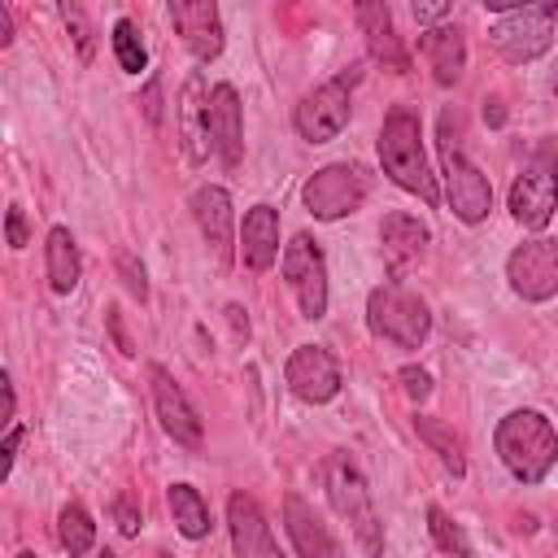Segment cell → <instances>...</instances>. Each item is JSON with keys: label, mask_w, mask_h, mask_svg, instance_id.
<instances>
[{"label": "cell", "mask_w": 558, "mask_h": 558, "mask_svg": "<svg viewBox=\"0 0 558 558\" xmlns=\"http://www.w3.org/2000/svg\"><path fill=\"white\" fill-rule=\"evenodd\" d=\"M501 466L519 484H541L558 462V432L541 410H510L493 432Z\"/></svg>", "instance_id": "1"}, {"label": "cell", "mask_w": 558, "mask_h": 558, "mask_svg": "<svg viewBox=\"0 0 558 558\" xmlns=\"http://www.w3.org/2000/svg\"><path fill=\"white\" fill-rule=\"evenodd\" d=\"M379 166H384V174L397 187L414 192L423 205H436L440 201L436 174L427 170V157H423V122H418L414 109L397 105L384 118V126H379Z\"/></svg>", "instance_id": "2"}, {"label": "cell", "mask_w": 558, "mask_h": 558, "mask_svg": "<svg viewBox=\"0 0 558 558\" xmlns=\"http://www.w3.org/2000/svg\"><path fill=\"white\" fill-rule=\"evenodd\" d=\"M323 488H327V501L331 510L349 523L357 549L366 558H384V523L375 514V501H371V488L362 480V471L353 466L349 453H331L327 466H323Z\"/></svg>", "instance_id": "3"}, {"label": "cell", "mask_w": 558, "mask_h": 558, "mask_svg": "<svg viewBox=\"0 0 558 558\" xmlns=\"http://www.w3.org/2000/svg\"><path fill=\"white\" fill-rule=\"evenodd\" d=\"M366 327L379 340H392L401 349H418L432 331V314H427V301L418 292H410L401 283H379L366 296Z\"/></svg>", "instance_id": "4"}, {"label": "cell", "mask_w": 558, "mask_h": 558, "mask_svg": "<svg viewBox=\"0 0 558 558\" xmlns=\"http://www.w3.org/2000/svg\"><path fill=\"white\" fill-rule=\"evenodd\" d=\"M440 174H445V201L453 209L458 222L475 227L488 218L493 209V183L484 179V170L475 161H466V153L453 144L449 135V118H440Z\"/></svg>", "instance_id": "5"}, {"label": "cell", "mask_w": 558, "mask_h": 558, "mask_svg": "<svg viewBox=\"0 0 558 558\" xmlns=\"http://www.w3.org/2000/svg\"><path fill=\"white\" fill-rule=\"evenodd\" d=\"M371 192V174L353 161H331L323 170H314L301 187V201L305 209L318 218V222H336L344 214H353Z\"/></svg>", "instance_id": "6"}, {"label": "cell", "mask_w": 558, "mask_h": 558, "mask_svg": "<svg viewBox=\"0 0 558 558\" xmlns=\"http://www.w3.org/2000/svg\"><path fill=\"white\" fill-rule=\"evenodd\" d=\"M554 209H558V161L549 153H536L510 183V214L519 227L541 231L549 227Z\"/></svg>", "instance_id": "7"}, {"label": "cell", "mask_w": 558, "mask_h": 558, "mask_svg": "<svg viewBox=\"0 0 558 558\" xmlns=\"http://www.w3.org/2000/svg\"><path fill=\"white\" fill-rule=\"evenodd\" d=\"M283 279L301 305V318L314 323L327 314V262H323L318 240H310L305 231H296L283 244Z\"/></svg>", "instance_id": "8"}, {"label": "cell", "mask_w": 558, "mask_h": 558, "mask_svg": "<svg viewBox=\"0 0 558 558\" xmlns=\"http://www.w3.org/2000/svg\"><path fill=\"white\" fill-rule=\"evenodd\" d=\"M349 83H353V78L340 74V78H331V83H323V87H314V92L301 96V105H296V113H292L301 140L327 144V140H336V135L349 126V113H353Z\"/></svg>", "instance_id": "9"}, {"label": "cell", "mask_w": 558, "mask_h": 558, "mask_svg": "<svg viewBox=\"0 0 558 558\" xmlns=\"http://www.w3.org/2000/svg\"><path fill=\"white\" fill-rule=\"evenodd\" d=\"M488 39H493V48L506 61L523 65V61H536L541 52H549V44H554V17L545 13V4H523L519 13L497 17L488 26Z\"/></svg>", "instance_id": "10"}, {"label": "cell", "mask_w": 558, "mask_h": 558, "mask_svg": "<svg viewBox=\"0 0 558 558\" xmlns=\"http://www.w3.org/2000/svg\"><path fill=\"white\" fill-rule=\"evenodd\" d=\"M506 279L514 288V296L523 301H549L558 296V240H523L510 257H506Z\"/></svg>", "instance_id": "11"}, {"label": "cell", "mask_w": 558, "mask_h": 558, "mask_svg": "<svg viewBox=\"0 0 558 558\" xmlns=\"http://www.w3.org/2000/svg\"><path fill=\"white\" fill-rule=\"evenodd\" d=\"M148 384H153V405H157V418H161V427H166V436L174 440V445H183V449H201L205 445V423H201V414H196V405L187 401V392L174 384V375L166 371V366H148Z\"/></svg>", "instance_id": "12"}, {"label": "cell", "mask_w": 558, "mask_h": 558, "mask_svg": "<svg viewBox=\"0 0 558 558\" xmlns=\"http://www.w3.org/2000/svg\"><path fill=\"white\" fill-rule=\"evenodd\" d=\"M283 379H288V388H292L301 401H310V405H323V401H331V397L340 392V366H336V357H331L323 344H296V349L288 353Z\"/></svg>", "instance_id": "13"}, {"label": "cell", "mask_w": 558, "mask_h": 558, "mask_svg": "<svg viewBox=\"0 0 558 558\" xmlns=\"http://www.w3.org/2000/svg\"><path fill=\"white\" fill-rule=\"evenodd\" d=\"M170 22L201 65L222 52V17L214 0H170Z\"/></svg>", "instance_id": "14"}, {"label": "cell", "mask_w": 558, "mask_h": 558, "mask_svg": "<svg viewBox=\"0 0 558 558\" xmlns=\"http://www.w3.org/2000/svg\"><path fill=\"white\" fill-rule=\"evenodd\" d=\"M209 140L227 170L244 161V113H240V96L231 83H218L209 92Z\"/></svg>", "instance_id": "15"}, {"label": "cell", "mask_w": 558, "mask_h": 558, "mask_svg": "<svg viewBox=\"0 0 558 558\" xmlns=\"http://www.w3.org/2000/svg\"><path fill=\"white\" fill-rule=\"evenodd\" d=\"M227 523H231L235 558H283L279 545H275V536H270V523H266V514L257 510L253 497L231 493V501H227Z\"/></svg>", "instance_id": "16"}, {"label": "cell", "mask_w": 558, "mask_h": 558, "mask_svg": "<svg viewBox=\"0 0 558 558\" xmlns=\"http://www.w3.org/2000/svg\"><path fill=\"white\" fill-rule=\"evenodd\" d=\"M357 26H362V35H366L371 61H379V65L392 70V74H405V70H410V57H405V48H401V35H397V26H392L388 4L362 0V4H357Z\"/></svg>", "instance_id": "17"}, {"label": "cell", "mask_w": 558, "mask_h": 558, "mask_svg": "<svg viewBox=\"0 0 558 558\" xmlns=\"http://www.w3.org/2000/svg\"><path fill=\"white\" fill-rule=\"evenodd\" d=\"M179 135H183V153L187 161H205L214 140H209V92L205 78L192 74L179 92Z\"/></svg>", "instance_id": "18"}, {"label": "cell", "mask_w": 558, "mask_h": 558, "mask_svg": "<svg viewBox=\"0 0 558 558\" xmlns=\"http://www.w3.org/2000/svg\"><path fill=\"white\" fill-rule=\"evenodd\" d=\"M283 523H288V536H292V545H296L301 558H344V549L336 545V536L327 532V523L296 493L283 497Z\"/></svg>", "instance_id": "19"}, {"label": "cell", "mask_w": 558, "mask_h": 558, "mask_svg": "<svg viewBox=\"0 0 558 558\" xmlns=\"http://www.w3.org/2000/svg\"><path fill=\"white\" fill-rule=\"evenodd\" d=\"M279 257V209L253 205L240 222V262L248 270H270Z\"/></svg>", "instance_id": "20"}, {"label": "cell", "mask_w": 558, "mask_h": 558, "mask_svg": "<svg viewBox=\"0 0 558 558\" xmlns=\"http://www.w3.org/2000/svg\"><path fill=\"white\" fill-rule=\"evenodd\" d=\"M187 205H192V218H196L201 235L214 244V253L222 262H231V196H227V187L205 183V187L192 192Z\"/></svg>", "instance_id": "21"}, {"label": "cell", "mask_w": 558, "mask_h": 558, "mask_svg": "<svg viewBox=\"0 0 558 558\" xmlns=\"http://www.w3.org/2000/svg\"><path fill=\"white\" fill-rule=\"evenodd\" d=\"M379 240H384V257H388V266L401 275V270H410L414 262H423V253H427V244H432V231L414 218V214H388L384 218V227H379Z\"/></svg>", "instance_id": "22"}, {"label": "cell", "mask_w": 558, "mask_h": 558, "mask_svg": "<svg viewBox=\"0 0 558 558\" xmlns=\"http://www.w3.org/2000/svg\"><path fill=\"white\" fill-rule=\"evenodd\" d=\"M418 48H423V57H427V65H432V78L440 83V87H453L458 78H462V65H466V44H462V31L458 26H427L423 35H418Z\"/></svg>", "instance_id": "23"}, {"label": "cell", "mask_w": 558, "mask_h": 558, "mask_svg": "<svg viewBox=\"0 0 558 558\" xmlns=\"http://www.w3.org/2000/svg\"><path fill=\"white\" fill-rule=\"evenodd\" d=\"M44 262H48V283L57 296H70L78 288V275H83V257H78V244L70 235V227H52L48 231V244H44Z\"/></svg>", "instance_id": "24"}, {"label": "cell", "mask_w": 558, "mask_h": 558, "mask_svg": "<svg viewBox=\"0 0 558 558\" xmlns=\"http://www.w3.org/2000/svg\"><path fill=\"white\" fill-rule=\"evenodd\" d=\"M414 432H418V440H423L432 453H440V462H445L449 475H466L462 436H458L449 423H440V418H432V414H418V418H414Z\"/></svg>", "instance_id": "25"}, {"label": "cell", "mask_w": 558, "mask_h": 558, "mask_svg": "<svg viewBox=\"0 0 558 558\" xmlns=\"http://www.w3.org/2000/svg\"><path fill=\"white\" fill-rule=\"evenodd\" d=\"M166 501H170V514H174V523L187 541H201L209 532V506L192 484H170Z\"/></svg>", "instance_id": "26"}, {"label": "cell", "mask_w": 558, "mask_h": 558, "mask_svg": "<svg viewBox=\"0 0 558 558\" xmlns=\"http://www.w3.org/2000/svg\"><path fill=\"white\" fill-rule=\"evenodd\" d=\"M57 541H61V549L70 558H83L96 545V523H92V514L78 501H65L61 506V514H57Z\"/></svg>", "instance_id": "27"}, {"label": "cell", "mask_w": 558, "mask_h": 558, "mask_svg": "<svg viewBox=\"0 0 558 558\" xmlns=\"http://www.w3.org/2000/svg\"><path fill=\"white\" fill-rule=\"evenodd\" d=\"M427 532H432V541H436V549H440L445 558H475L466 532H462L440 506H427Z\"/></svg>", "instance_id": "28"}, {"label": "cell", "mask_w": 558, "mask_h": 558, "mask_svg": "<svg viewBox=\"0 0 558 558\" xmlns=\"http://www.w3.org/2000/svg\"><path fill=\"white\" fill-rule=\"evenodd\" d=\"M113 57H118V65H122L126 74L148 70V52H144V39H140V31H135L131 17H118V22H113Z\"/></svg>", "instance_id": "29"}, {"label": "cell", "mask_w": 558, "mask_h": 558, "mask_svg": "<svg viewBox=\"0 0 558 558\" xmlns=\"http://www.w3.org/2000/svg\"><path fill=\"white\" fill-rule=\"evenodd\" d=\"M118 275H122V283H126V292L135 296V301H144L148 296V275H144V266L135 262V253H126V248H118Z\"/></svg>", "instance_id": "30"}, {"label": "cell", "mask_w": 558, "mask_h": 558, "mask_svg": "<svg viewBox=\"0 0 558 558\" xmlns=\"http://www.w3.org/2000/svg\"><path fill=\"white\" fill-rule=\"evenodd\" d=\"M61 22L70 26V35H74V48H78V57H83V61H92V26H87L83 9H78V4H61Z\"/></svg>", "instance_id": "31"}, {"label": "cell", "mask_w": 558, "mask_h": 558, "mask_svg": "<svg viewBox=\"0 0 558 558\" xmlns=\"http://www.w3.org/2000/svg\"><path fill=\"white\" fill-rule=\"evenodd\" d=\"M401 388H405V397L410 401H427L432 397V375L423 371V366H401Z\"/></svg>", "instance_id": "32"}, {"label": "cell", "mask_w": 558, "mask_h": 558, "mask_svg": "<svg viewBox=\"0 0 558 558\" xmlns=\"http://www.w3.org/2000/svg\"><path fill=\"white\" fill-rule=\"evenodd\" d=\"M113 523H118V532H122V536H135V532H140L144 514H140V506H135V497H126V493H122V497L113 501Z\"/></svg>", "instance_id": "33"}, {"label": "cell", "mask_w": 558, "mask_h": 558, "mask_svg": "<svg viewBox=\"0 0 558 558\" xmlns=\"http://www.w3.org/2000/svg\"><path fill=\"white\" fill-rule=\"evenodd\" d=\"M4 235H9V248H26V214H22V205H9Z\"/></svg>", "instance_id": "34"}, {"label": "cell", "mask_w": 558, "mask_h": 558, "mask_svg": "<svg viewBox=\"0 0 558 558\" xmlns=\"http://www.w3.org/2000/svg\"><path fill=\"white\" fill-rule=\"evenodd\" d=\"M17 445H22V427L13 423V427H9V436H4V445H0V453H4V462H0V475H9V471H13V458H17Z\"/></svg>", "instance_id": "35"}, {"label": "cell", "mask_w": 558, "mask_h": 558, "mask_svg": "<svg viewBox=\"0 0 558 558\" xmlns=\"http://www.w3.org/2000/svg\"><path fill=\"white\" fill-rule=\"evenodd\" d=\"M109 331H113V340H118L122 353H135L131 340H126V327H122V314H118V310H109Z\"/></svg>", "instance_id": "36"}, {"label": "cell", "mask_w": 558, "mask_h": 558, "mask_svg": "<svg viewBox=\"0 0 558 558\" xmlns=\"http://www.w3.org/2000/svg\"><path fill=\"white\" fill-rule=\"evenodd\" d=\"M449 13V4H414V17L418 22H436V17H445Z\"/></svg>", "instance_id": "37"}, {"label": "cell", "mask_w": 558, "mask_h": 558, "mask_svg": "<svg viewBox=\"0 0 558 558\" xmlns=\"http://www.w3.org/2000/svg\"><path fill=\"white\" fill-rule=\"evenodd\" d=\"M227 318H231L235 336H240V340H248V318H244V310H240V305H227Z\"/></svg>", "instance_id": "38"}, {"label": "cell", "mask_w": 558, "mask_h": 558, "mask_svg": "<svg viewBox=\"0 0 558 558\" xmlns=\"http://www.w3.org/2000/svg\"><path fill=\"white\" fill-rule=\"evenodd\" d=\"M0 384H4V423L13 427V410H17V397H13V379H9V375H0Z\"/></svg>", "instance_id": "39"}, {"label": "cell", "mask_w": 558, "mask_h": 558, "mask_svg": "<svg viewBox=\"0 0 558 558\" xmlns=\"http://www.w3.org/2000/svg\"><path fill=\"white\" fill-rule=\"evenodd\" d=\"M144 113H148V122H157V118H161V105H157V83H148V92H144Z\"/></svg>", "instance_id": "40"}, {"label": "cell", "mask_w": 558, "mask_h": 558, "mask_svg": "<svg viewBox=\"0 0 558 558\" xmlns=\"http://www.w3.org/2000/svg\"><path fill=\"white\" fill-rule=\"evenodd\" d=\"M96 558H118V554H109V549H105V554H96Z\"/></svg>", "instance_id": "41"}, {"label": "cell", "mask_w": 558, "mask_h": 558, "mask_svg": "<svg viewBox=\"0 0 558 558\" xmlns=\"http://www.w3.org/2000/svg\"><path fill=\"white\" fill-rule=\"evenodd\" d=\"M17 558H35V554H17Z\"/></svg>", "instance_id": "42"}, {"label": "cell", "mask_w": 558, "mask_h": 558, "mask_svg": "<svg viewBox=\"0 0 558 558\" xmlns=\"http://www.w3.org/2000/svg\"><path fill=\"white\" fill-rule=\"evenodd\" d=\"M157 558H170V554H157Z\"/></svg>", "instance_id": "43"}]
</instances>
